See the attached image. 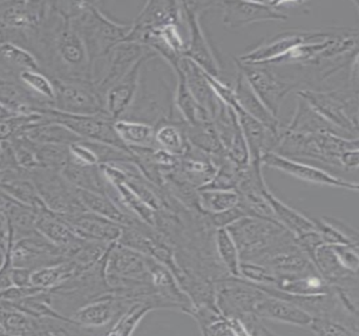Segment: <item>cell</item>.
Listing matches in <instances>:
<instances>
[{
	"label": "cell",
	"mask_w": 359,
	"mask_h": 336,
	"mask_svg": "<svg viewBox=\"0 0 359 336\" xmlns=\"http://www.w3.org/2000/svg\"><path fill=\"white\" fill-rule=\"evenodd\" d=\"M70 20L87 48L92 63L108 56L114 46L125 41L131 23L113 20L95 1H56Z\"/></svg>",
	"instance_id": "obj_2"
},
{
	"label": "cell",
	"mask_w": 359,
	"mask_h": 336,
	"mask_svg": "<svg viewBox=\"0 0 359 336\" xmlns=\"http://www.w3.org/2000/svg\"><path fill=\"white\" fill-rule=\"evenodd\" d=\"M79 237L88 241L113 244L118 241L123 226L92 212L83 211L62 216Z\"/></svg>",
	"instance_id": "obj_22"
},
{
	"label": "cell",
	"mask_w": 359,
	"mask_h": 336,
	"mask_svg": "<svg viewBox=\"0 0 359 336\" xmlns=\"http://www.w3.org/2000/svg\"><path fill=\"white\" fill-rule=\"evenodd\" d=\"M312 218L314 223L315 229H316L318 234L320 235L323 244L325 245L335 246V245H357L358 244L353 243L348 237L344 234L339 229L336 228L331 223L327 222L325 218Z\"/></svg>",
	"instance_id": "obj_45"
},
{
	"label": "cell",
	"mask_w": 359,
	"mask_h": 336,
	"mask_svg": "<svg viewBox=\"0 0 359 336\" xmlns=\"http://www.w3.org/2000/svg\"><path fill=\"white\" fill-rule=\"evenodd\" d=\"M36 222L35 228L48 241L60 247L65 255L70 260L71 255L81 245L83 239L79 237L71 228L70 225L58 214L48 209L45 205L35 209Z\"/></svg>",
	"instance_id": "obj_21"
},
{
	"label": "cell",
	"mask_w": 359,
	"mask_h": 336,
	"mask_svg": "<svg viewBox=\"0 0 359 336\" xmlns=\"http://www.w3.org/2000/svg\"><path fill=\"white\" fill-rule=\"evenodd\" d=\"M158 56L150 50L121 80L104 92L102 96L104 113L113 121L123 119L127 115L137 94L140 75H142L144 63Z\"/></svg>",
	"instance_id": "obj_16"
},
{
	"label": "cell",
	"mask_w": 359,
	"mask_h": 336,
	"mask_svg": "<svg viewBox=\"0 0 359 336\" xmlns=\"http://www.w3.org/2000/svg\"><path fill=\"white\" fill-rule=\"evenodd\" d=\"M273 287L293 295H319L329 293L332 288L317 270L295 275L276 276Z\"/></svg>",
	"instance_id": "obj_32"
},
{
	"label": "cell",
	"mask_w": 359,
	"mask_h": 336,
	"mask_svg": "<svg viewBox=\"0 0 359 336\" xmlns=\"http://www.w3.org/2000/svg\"><path fill=\"white\" fill-rule=\"evenodd\" d=\"M234 239L241 262H257L269 251L294 239L277 220L243 216L226 227Z\"/></svg>",
	"instance_id": "obj_5"
},
{
	"label": "cell",
	"mask_w": 359,
	"mask_h": 336,
	"mask_svg": "<svg viewBox=\"0 0 359 336\" xmlns=\"http://www.w3.org/2000/svg\"><path fill=\"white\" fill-rule=\"evenodd\" d=\"M222 10V23L229 29H241L264 21H285L289 15L279 12L270 1H217Z\"/></svg>",
	"instance_id": "obj_17"
},
{
	"label": "cell",
	"mask_w": 359,
	"mask_h": 336,
	"mask_svg": "<svg viewBox=\"0 0 359 336\" xmlns=\"http://www.w3.org/2000/svg\"><path fill=\"white\" fill-rule=\"evenodd\" d=\"M0 69L18 79L22 71H41V67L34 55L26 48L12 42L0 41Z\"/></svg>",
	"instance_id": "obj_33"
},
{
	"label": "cell",
	"mask_w": 359,
	"mask_h": 336,
	"mask_svg": "<svg viewBox=\"0 0 359 336\" xmlns=\"http://www.w3.org/2000/svg\"><path fill=\"white\" fill-rule=\"evenodd\" d=\"M296 94L336 130L348 138H358V90L306 88Z\"/></svg>",
	"instance_id": "obj_4"
},
{
	"label": "cell",
	"mask_w": 359,
	"mask_h": 336,
	"mask_svg": "<svg viewBox=\"0 0 359 336\" xmlns=\"http://www.w3.org/2000/svg\"><path fill=\"white\" fill-rule=\"evenodd\" d=\"M150 50L146 46L134 42L123 41L114 46L104 58L106 64L104 74L94 82L102 99L104 92L121 80Z\"/></svg>",
	"instance_id": "obj_18"
},
{
	"label": "cell",
	"mask_w": 359,
	"mask_h": 336,
	"mask_svg": "<svg viewBox=\"0 0 359 336\" xmlns=\"http://www.w3.org/2000/svg\"><path fill=\"white\" fill-rule=\"evenodd\" d=\"M335 253L336 258L339 260L340 264L352 271L358 272L359 255L358 246L357 245H335L331 246Z\"/></svg>",
	"instance_id": "obj_46"
},
{
	"label": "cell",
	"mask_w": 359,
	"mask_h": 336,
	"mask_svg": "<svg viewBox=\"0 0 359 336\" xmlns=\"http://www.w3.org/2000/svg\"><path fill=\"white\" fill-rule=\"evenodd\" d=\"M262 166L274 168L279 172H283V174H290L298 180L311 183V184L346 189V190L355 191V192L358 191V183L344 180V178L330 174L323 168L311 165V164L299 161V160L283 157L275 151L264 153L262 158Z\"/></svg>",
	"instance_id": "obj_14"
},
{
	"label": "cell",
	"mask_w": 359,
	"mask_h": 336,
	"mask_svg": "<svg viewBox=\"0 0 359 336\" xmlns=\"http://www.w3.org/2000/svg\"><path fill=\"white\" fill-rule=\"evenodd\" d=\"M294 239H295L296 245L310 258L311 262H314L317 248L323 244V239H321L320 235L318 234L316 229L302 233L298 237H294Z\"/></svg>",
	"instance_id": "obj_48"
},
{
	"label": "cell",
	"mask_w": 359,
	"mask_h": 336,
	"mask_svg": "<svg viewBox=\"0 0 359 336\" xmlns=\"http://www.w3.org/2000/svg\"><path fill=\"white\" fill-rule=\"evenodd\" d=\"M20 134L27 136L34 142L41 143V144H58L69 146L72 143L81 141V139L72 130L57 122L46 119L45 115H43V118L35 123L27 125Z\"/></svg>",
	"instance_id": "obj_29"
},
{
	"label": "cell",
	"mask_w": 359,
	"mask_h": 336,
	"mask_svg": "<svg viewBox=\"0 0 359 336\" xmlns=\"http://www.w3.org/2000/svg\"><path fill=\"white\" fill-rule=\"evenodd\" d=\"M254 313L262 319L278 321L297 327L308 328L312 319V316L308 312L293 302L266 293L258 300L254 308Z\"/></svg>",
	"instance_id": "obj_23"
},
{
	"label": "cell",
	"mask_w": 359,
	"mask_h": 336,
	"mask_svg": "<svg viewBox=\"0 0 359 336\" xmlns=\"http://www.w3.org/2000/svg\"><path fill=\"white\" fill-rule=\"evenodd\" d=\"M69 153H70L71 159L77 163L83 165H100L97 155L85 140L69 145Z\"/></svg>",
	"instance_id": "obj_47"
},
{
	"label": "cell",
	"mask_w": 359,
	"mask_h": 336,
	"mask_svg": "<svg viewBox=\"0 0 359 336\" xmlns=\"http://www.w3.org/2000/svg\"><path fill=\"white\" fill-rule=\"evenodd\" d=\"M175 69H180L184 74V80L191 94L213 120L219 108L220 101L210 86L203 69L186 57L180 59Z\"/></svg>",
	"instance_id": "obj_24"
},
{
	"label": "cell",
	"mask_w": 359,
	"mask_h": 336,
	"mask_svg": "<svg viewBox=\"0 0 359 336\" xmlns=\"http://www.w3.org/2000/svg\"><path fill=\"white\" fill-rule=\"evenodd\" d=\"M0 328L7 335H41L43 321L18 309L11 302L0 300Z\"/></svg>",
	"instance_id": "obj_26"
},
{
	"label": "cell",
	"mask_w": 359,
	"mask_h": 336,
	"mask_svg": "<svg viewBox=\"0 0 359 336\" xmlns=\"http://www.w3.org/2000/svg\"><path fill=\"white\" fill-rule=\"evenodd\" d=\"M0 104L11 115H45L52 103L31 92L18 79L0 78Z\"/></svg>",
	"instance_id": "obj_20"
},
{
	"label": "cell",
	"mask_w": 359,
	"mask_h": 336,
	"mask_svg": "<svg viewBox=\"0 0 359 336\" xmlns=\"http://www.w3.org/2000/svg\"><path fill=\"white\" fill-rule=\"evenodd\" d=\"M43 115L50 121L57 122L66 126L81 140L104 143L131 151L119 139L114 128V121L104 113L94 115H69L52 108Z\"/></svg>",
	"instance_id": "obj_11"
},
{
	"label": "cell",
	"mask_w": 359,
	"mask_h": 336,
	"mask_svg": "<svg viewBox=\"0 0 359 336\" xmlns=\"http://www.w3.org/2000/svg\"><path fill=\"white\" fill-rule=\"evenodd\" d=\"M18 80L37 96L53 103L55 88L51 78L41 71H24L18 76Z\"/></svg>",
	"instance_id": "obj_42"
},
{
	"label": "cell",
	"mask_w": 359,
	"mask_h": 336,
	"mask_svg": "<svg viewBox=\"0 0 359 336\" xmlns=\"http://www.w3.org/2000/svg\"><path fill=\"white\" fill-rule=\"evenodd\" d=\"M4 153V142H0V162H1V158H3Z\"/></svg>",
	"instance_id": "obj_51"
},
{
	"label": "cell",
	"mask_w": 359,
	"mask_h": 336,
	"mask_svg": "<svg viewBox=\"0 0 359 336\" xmlns=\"http://www.w3.org/2000/svg\"><path fill=\"white\" fill-rule=\"evenodd\" d=\"M334 29L325 31H285L276 34L260 42L255 48L241 55L237 61L248 65H270L277 59L287 54L289 50L304 42L311 40L325 39L334 33Z\"/></svg>",
	"instance_id": "obj_10"
},
{
	"label": "cell",
	"mask_w": 359,
	"mask_h": 336,
	"mask_svg": "<svg viewBox=\"0 0 359 336\" xmlns=\"http://www.w3.org/2000/svg\"><path fill=\"white\" fill-rule=\"evenodd\" d=\"M55 88L54 111L69 115H94L104 113L102 97L94 82L52 80Z\"/></svg>",
	"instance_id": "obj_9"
},
{
	"label": "cell",
	"mask_w": 359,
	"mask_h": 336,
	"mask_svg": "<svg viewBox=\"0 0 359 336\" xmlns=\"http://www.w3.org/2000/svg\"><path fill=\"white\" fill-rule=\"evenodd\" d=\"M135 300L111 293L87 302L75 310L69 318L89 335L100 334V330L111 327L121 312ZM106 331V332H107Z\"/></svg>",
	"instance_id": "obj_15"
},
{
	"label": "cell",
	"mask_w": 359,
	"mask_h": 336,
	"mask_svg": "<svg viewBox=\"0 0 359 336\" xmlns=\"http://www.w3.org/2000/svg\"><path fill=\"white\" fill-rule=\"evenodd\" d=\"M176 75L175 90H174V106L178 109L182 117V121L187 124H195L198 122L212 120L209 113L196 102L187 85L184 74L178 69H173Z\"/></svg>",
	"instance_id": "obj_36"
},
{
	"label": "cell",
	"mask_w": 359,
	"mask_h": 336,
	"mask_svg": "<svg viewBox=\"0 0 359 336\" xmlns=\"http://www.w3.org/2000/svg\"><path fill=\"white\" fill-rule=\"evenodd\" d=\"M119 139L128 148H154L155 126L129 119L114 121Z\"/></svg>",
	"instance_id": "obj_35"
},
{
	"label": "cell",
	"mask_w": 359,
	"mask_h": 336,
	"mask_svg": "<svg viewBox=\"0 0 359 336\" xmlns=\"http://www.w3.org/2000/svg\"><path fill=\"white\" fill-rule=\"evenodd\" d=\"M184 130L191 146L217 160V164L224 157V146L212 120L195 124L184 122Z\"/></svg>",
	"instance_id": "obj_30"
},
{
	"label": "cell",
	"mask_w": 359,
	"mask_h": 336,
	"mask_svg": "<svg viewBox=\"0 0 359 336\" xmlns=\"http://www.w3.org/2000/svg\"><path fill=\"white\" fill-rule=\"evenodd\" d=\"M215 248L218 260L222 262L230 276L239 277L241 253L228 228H217L215 231Z\"/></svg>",
	"instance_id": "obj_41"
},
{
	"label": "cell",
	"mask_w": 359,
	"mask_h": 336,
	"mask_svg": "<svg viewBox=\"0 0 359 336\" xmlns=\"http://www.w3.org/2000/svg\"><path fill=\"white\" fill-rule=\"evenodd\" d=\"M285 130H290V132H304V134L335 132V134L346 136V134L336 130L331 124L327 123L316 111H313L309 106L306 101L300 98H298L295 113H294L290 123L285 126Z\"/></svg>",
	"instance_id": "obj_38"
},
{
	"label": "cell",
	"mask_w": 359,
	"mask_h": 336,
	"mask_svg": "<svg viewBox=\"0 0 359 336\" xmlns=\"http://www.w3.org/2000/svg\"><path fill=\"white\" fill-rule=\"evenodd\" d=\"M156 310L151 298L135 300L123 311L116 321L111 325L106 335L129 336L132 335L147 314Z\"/></svg>",
	"instance_id": "obj_37"
},
{
	"label": "cell",
	"mask_w": 359,
	"mask_h": 336,
	"mask_svg": "<svg viewBox=\"0 0 359 336\" xmlns=\"http://www.w3.org/2000/svg\"><path fill=\"white\" fill-rule=\"evenodd\" d=\"M233 90H234L239 107L245 113H247L248 115H251L252 118L257 120L258 122L264 124L270 130H280L278 118L272 115V113L264 106V103L258 98L255 92L252 90L245 76L238 69H237V76Z\"/></svg>",
	"instance_id": "obj_25"
},
{
	"label": "cell",
	"mask_w": 359,
	"mask_h": 336,
	"mask_svg": "<svg viewBox=\"0 0 359 336\" xmlns=\"http://www.w3.org/2000/svg\"><path fill=\"white\" fill-rule=\"evenodd\" d=\"M182 4L171 0L148 1L138 13L125 41L133 42L135 38L148 31H156L170 24L182 22Z\"/></svg>",
	"instance_id": "obj_19"
},
{
	"label": "cell",
	"mask_w": 359,
	"mask_h": 336,
	"mask_svg": "<svg viewBox=\"0 0 359 336\" xmlns=\"http://www.w3.org/2000/svg\"><path fill=\"white\" fill-rule=\"evenodd\" d=\"M76 273V265L72 260H65L33 270L31 272L30 285L41 290H52L66 283Z\"/></svg>",
	"instance_id": "obj_39"
},
{
	"label": "cell",
	"mask_w": 359,
	"mask_h": 336,
	"mask_svg": "<svg viewBox=\"0 0 359 336\" xmlns=\"http://www.w3.org/2000/svg\"><path fill=\"white\" fill-rule=\"evenodd\" d=\"M50 1L0 0V41H9L31 52Z\"/></svg>",
	"instance_id": "obj_3"
},
{
	"label": "cell",
	"mask_w": 359,
	"mask_h": 336,
	"mask_svg": "<svg viewBox=\"0 0 359 336\" xmlns=\"http://www.w3.org/2000/svg\"><path fill=\"white\" fill-rule=\"evenodd\" d=\"M262 195L270 206L275 220L294 237H298L308 231L315 230L312 218H308L302 212L283 203L276 195L271 192L266 185L262 188Z\"/></svg>",
	"instance_id": "obj_28"
},
{
	"label": "cell",
	"mask_w": 359,
	"mask_h": 336,
	"mask_svg": "<svg viewBox=\"0 0 359 336\" xmlns=\"http://www.w3.org/2000/svg\"><path fill=\"white\" fill-rule=\"evenodd\" d=\"M28 172L48 209L62 216L86 211L76 187L69 183L60 170L35 168Z\"/></svg>",
	"instance_id": "obj_6"
},
{
	"label": "cell",
	"mask_w": 359,
	"mask_h": 336,
	"mask_svg": "<svg viewBox=\"0 0 359 336\" xmlns=\"http://www.w3.org/2000/svg\"><path fill=\"white\" fill-rule=\"evenodd\" d=\"M241 195L236 189H199V211L205 214H220L236 207Z\"/></svg>",
	"instance_id": "obj_40"
},
{
	"label": "cell",
	"mask_w": 359,
	"mask_h": 336,
	"mask_svg": "<svg viewBox=\"0 0 359 336\" xmlns=\"http://www.w3.org/2000/svg\"><path fill=\"white\" fill-rule=\"evenodd\" d=\"M60 172L77 189L107 193L109 182L104 178L100 165H83L69 158Z\"/></svg>",
	"instance_id": "obj_31"
},
{
	"label": "cell",
	"mask_w": 359,
	"mask_h": 336,
	"mask_svg": "<svg viewBox=\"0 0 359 336\" xmlns=\"http://www.w3.org/2000/svg\"><path fill=\"white\" fill-rule=\"evenodd\" d=\"M31 52L41 71L52 80H95V66L85 43L56 1H50L47 17Z\"/></svg>",
	"instance_id": "obj_1"
},
{
	"label": "cell",
	"mask_w": 359,
	"mask_h": 336,
	"mask_svg": "<svg viewBox=\"0 0 359 336\" xmlns=\"http://www.w3.org/2000/svg\"><path fill=\"white\" fill-rule=\"evenodd\" d=\"M155 145L176 157H184L190 148L184 130V121H163L155 126Z\"/></svg>",
	"instance_id": "obj_34"
},
{
	"label": "cell",
	"mask_w": 359,
	"mask_h": 336,
	"mask_svg": "<svg viewBox=\"0 0 359 336\" xmlns=\"http://www.w3.org/2000/svg\"><path fill=\"white\" fill-rule=\"evenodd\" d=\"M10 258L14 268L31 271L68 260L60 247L48 241L37 230L12 243Z\"/></svg>",
	"instance_id": "obj_12"
},
{
	"label": "cell",
	"mask_w": 359,
	"mask_h": 336,
	"mask_svg": "<svg viewBox=\"0 0 359 336\" xmlns=\"http://www.w3.org/2000/svg\"><path fill=\"white\" fill-rule=\"evenodd\" d=\"M32 271L25 268H12L11 281L13 286L24 287L30 285V276Z\"/></svg>",
	"instance_id": "obj_50"
},
{
	"label": "cell",
	"mask_w": 359,
	"mask_h": 336,
	"mask_svg": "<svg viewBox=\"0 0 359 336\" xmlns=\"http://www.w3.org/2000/svg\"><path fill=\"white\" fill-rule=\"evenodd\" d=\"M237 69L243 74L252 90L264 106L278 118L281 105L290 92L297 88L299 82L291 81L277 75L268 65L243 64L235 59Z\"/></svg>",
	"instance_id": "obj_8"
},
{
	"label": "cell",
	"mask_w": 359,
	"mask_h": 336,
	"mask_svg": "<svg viewBox=\"0 0 359 336\" xmlns=\"http://www.w3.org/2000/svg\"><path fill=\"white\" fill-rule=\"evenodd\" d=\"M339 165L344 172H355L359 166V148L348 149L339 158Z\"/></svg>",
	"instance_id": "obj_49"
},
{
	"label": "cell",
	"mask_w": 359,
	"mask_h": 336,
	"mask_svg": "<svg viewBox=\"0 0 359 336\" xmlns=\"http://www.w3.org/2000/svg\"><path fill=\"white\" fill-rule=\"evenodd\" d=\"M214 288L215 306L228 317L254 313L256 304L264 295V292L254 284L239 277L220 279Z\"/></svg>",
	"instance_id": "obj_13"
},
{
	"label": "cell",
	"mask_w": 359,
	"mask_h": 336,
	"mask_svg": "<svg viewBox=\"0 0 359 336\" xmlns=\"http://www.w3.org/2000/svg\"><path fill=\"white\" fill-rule=\"evenodd\" d=\"M81 204L87 211L113 220L121 226H131L140 222L138 218L130 216L112 197L107 193L77 189Z\"/></svg>",
	"instance_id": "obj_27"
},
{
	"label": "cell",
	"mask_w": 359,
	"mask_h": 336,
	"mask_svg": "<svg viewBox=\"0 0 359 336\" xmlns=\"http://www.w3.org/2000/svg\"><path fill=\"white\" fill-rule=\"evenodd\" d=\"M308 328L317 335H359V332L350 326L330 316H312Z\"/></svg>",
	"instance_id": "obj_43"
},
{
	"label": "cell",
	"mask_w": 359,
	"mask_h": 336,
	"mask_svg": "<svg viewBox=\"0 0 359 336\" xmlns=\"http://www.w3.org/2000/svg\"><path fill=\"white\" fill-rule=\"evenodd\" d=\"M180 4L188 29L184 57L196 63L210 75L219 78V63L201 24L203 10L217 6V1H182Z\"/></svg>",
	"instance_id": "obj_7"
},
{
	"label": "cell",
	"mask_w": 359,
	"mask_h": 336,
	"mask_svg": "<svg viewBox=\"0 0 359 336\" xmlns=\"http://www.w3.org/2000/svg\"><path fill=\"white\" fill-rule=\"evenodd\" d=\"M239 279H245L255 285L274 286L276 275L264 265L243 260L239 268Z\"/></svg>",
	"instance_id": "obj_44"
}]
</instances>
